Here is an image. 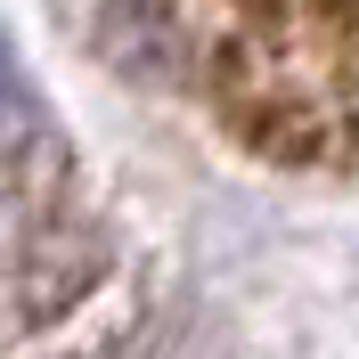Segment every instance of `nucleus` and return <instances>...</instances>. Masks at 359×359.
Listing matches in <instances>:
<instances>
[{
	"label": "nucleus",
	"mask_w": 359,
	"mask_h": 359,
	"mask_svg": "<svg viewBox=\"0 0 359 359\" xmlns=\"http://www.w3.org/2000/svg\"><path fill=\"white\" fill-rule=\"evenodd\" d=\"M188 66L278 163H359V0H180Z\"/></svg>",
	"instance_id": "1"
}]
</instances>
